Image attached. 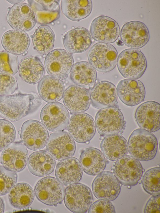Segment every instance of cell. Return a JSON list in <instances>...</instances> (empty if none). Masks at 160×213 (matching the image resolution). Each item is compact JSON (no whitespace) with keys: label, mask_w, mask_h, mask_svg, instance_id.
Listing matches in <instances>:
<instances>
[{"label":"cell","mask_w":160,"mask_h":213,"mask_svg":"<svg viewBox=\"0 0 160 213\" xmlns=\"http://www.w3.org/2000/svg\"><path fill=\"white\" fill-rule=\"evenodd\" d=\"M16 137V130L13 124L5 119H0V152L13 142Z\"/></svg>","instance_id":"cell-37"},{"label":"cell","mask_w":160,"mask_h":213,"mask_svg":"<svg viewBox=\"0 0 160 213\" xmlns=\"http://www.w3.org/2000/svg\"><path fill=\"white\" fill-rule=\"evenodd\" d=\"M80 162L83 171L87 174L98 175L105 169L107 161L102 152L98 149L90 147L81 152Z\"/></svg>","instance_id":"cell-27"},{"label":"cell","mask_w":160,"mask_h":213,"mask_svg":"<svg viewBox=\"0 0 160 213\" xmlns=\"http://www.w3.org/2000/svg\"><path fill=\"white\" fill-rule=\"evenodd\" d=\"M91 102L99 109L116 105L118 94L115 86L108 81H101L94 86L90 92Z\"/></svg>","instance_id":"cell-22"},{"label":"cell","mask_w":160,"mask_h":213,"mask_svg":"<svg viewBox=\"0 0 160 213\" xmlns=\"http://www.w3.org/2000/svg\"><path fill=\"white\" fill-rule=\"evenodd\" d=\"M28 158V153L26 146L21 141H15L10 143L2 150L0 161L5 168L16 173L24 169Z\"/></svg>","instance_id":"cell-17"},{"label":"cell","mask_w":160,"mask_h":213,"mask_svg":"<svg viewBox=\"0 0 160 213\" xmlns=\"http://www.w3.org/2000/svg\"><path fill=\"white\" fill-rule=\"evenodd\" d=\"M35 13L37 22L41 25H47L57 20L60 17V11H50L41 9L28 3Z\"/></svg>","instance_id":"cell-39"},{"label":"cell","mask_w":160,"mask_h":213,"mask_svg":"<svg viewBox=\"0 0 160 213\" xmlns=\"http://www.w3.org/2000/svg\"><path fill=\"white\" fill-rule=\"evenodd\" d=\"M70 72L72 81L87 89L91 90L96 83V70L88 62L82 61L76 63Z\"/></svg>","instance_id":"cell-30"},{"label":"cell","mask_w":160,"mask_h":213,"mask_svg":"<svg viewBox=\"0 0 160 213\" xmlns=\"http://www.w3.org/2000/svg\"><path fill=\"white\" fill-rule=\"evenodd\" d=\"M34 196L33 189L30 185L20 183L15 184L10 190L8 198L12 206L21 209L29 206L32 202Z\"/></svg>","instance_id":"cell-33"},{"label":"cell","mask_w":160,"mask_h":213,"mask_svg":"<svg viewBox=\"0 0 160 213\" xmlns=\"http://www.w3.org/2000/svg\"><path fill=\"white\" fill-rule=\"evenodd\" d=\"M28 167L32 174L39 177L47 176L54 171L56 162L54 158L47 151L33 152L29 156Z\"/></svg>","instance_id":"cell-25"},{"label":"cell","mask_w":160,"mask_h":213,"mask_svg":"<svg viewBox=\"0 0 160 213\" xmlns=\"http://www.w3.org/2000/svg\"><path fill=\"white\" fill-rule=\"evenodd\" d=\"M65 190L63 185L57 178L47 176L38 181L34 193L37 199L43 203L56 206L64 200Z\"/></svg>","instance_id":"cell-10"},{"label":"cell","mask_w":160,"mask_h":213,"mask_svg":"<svg viewBox=\"0 0 160 213\" xmlns=\"http://www.w3.org/2000/svg\"><path fill=\"white\" fill-rule=\"evenodd\" d=\"M112 169L120 183L128 187L137 185L144 171L139 161L127 155L117 160Z\"/></svg>","instance_id":"cell-6"},{"label":"cell","mask_w":160,"mask_h":213,"mask_svg":"<svg viewBox=\"0 0 160 213\" xmlns=\"http://www.w3.org/2000/svg\"><path fill=\"white\" fill-rule=\"evenodd\" d=\"M55 40L54 33L48 26L41 25L36 29L32 37L34 48L41 54H48L53 49Z\"/></svg>","instance_id":"cell-34"},{"label":"cell","mask_w":160,"mask_h":213,"mask_svg":"<svg viewBox=\"0 0 160 213\" xmlns=\"http://www.w3.org/2000/svg\"><path fill=\"white\" fill-rule=\"evenodd\" d=\"M94 195L98 199L113 201L118 196L121 186L113 173L102 171L94 179L92 184Z\"/></svg>","instance_id":"cell-16"},{"label":"cell","mask_w":160,"mask_h":213,"mask_svg":"<svg viewBox=\"0 0 160 213\" xmlns=\"http://www.w3.org/2000/svg\"><path fill=\"white\" fill-rule=\"evenodd\" d=\"M30 43L26 33L15 29L7 31L1 40L2 45L5 51L17 55L25 53L28 49Z\"/></svg>","instance_id":"cell-29"},{"label":"cell","mask_w":160,"mask_h":213,"mask_svg":"<svg viewBox=\"0 0 160 213\" xmlns=\"http://www.w3.org/2000/svg\"><path fill=\"white\" fill-rule=\"evenodd\" d=\"M18 175L16 172L9 171L0 166V196L9 192L16 184Z\"/></svg>","instance_id":"cell-38"},{"label":"cell","mask_w":160,"mask_h":213,"mask_svg":"<svg viewBox=\"0 0 160 213\" xmlns=\"http://www.w3.org/2000/svg\"><path fill=\"white\" fill-rule=\"evenodd\" d=\"M21 141L28 149L37 151L44 148L48 138L46 128L40 122L30 119L22 124L19 132Z\"/></svg>","instance_id":"cell-9"},{"label":"cell","mask_w":160,"mask_h":213,"mask_svg":"<svg viewBox=\"0 0 160 213\" xmlns=\"http://www.w3.org/2000/svg\"><path fill=\"white\" fill-rule=\"evenodd\" d=\"M5 206L4 203L2 199L0 197V213L4 212Z\"/></svg>","instance_id":"cell-44"},{"label":"cell","mask_w":160,"mask_h":213,"mask_svg":"<svg viewBox=\"0 0 160 213\" xmlns=\"http://www.w3.org/2000/svg\"><path fill=\"white\" fill-rule=\"evenodd\" d=\"M128 150L133 157L140 161L153 159L158 149V141L155 136L145 130L138 128L134 130L128 142Z\"/></svg>","instance_id":"cell-2"},{"label":"cell","mask_w":160,"mask_h":213,"mask_svg":"<svg viewBox=\"0 0 160 213\" xmlns=\"http://www.w3.org/2000/svg\"><path fill=\"white\" fill-rule=\"evenodd\" d=\"M93 199L90 189L82 184H72L65 189L64 204L66 207L72 212L86 213L92 204Z\"/></svg>","instance_id":"cell-8"},{"label":"cell","mask_w":160,"mask_h":213,"mask_svg":"<svg viewBox=\"0 0 160 213\" xmlns=\"http://www.w3.org/2000/svg\"><path fill=\"white\" fill-rule=\"evenodd\" d=\"M118 54L114 47L111 44L97 42L89 50L87 57L89 62L98 72L107 73L116 67Z\"/></svg>","instance_id":"cell-5"},{"label":"cell","mask_w":160,"mask_h":213,"mask_svg":"<svg viewBox=\"0 0 160 213\" xmlns=\"http://www.w3.org/2000/svg\"><path fill=\"white\" fill-rule=\"evenodd\" d=\"M63 40L64 47L71 53L83 52L88 49L92 43L90 32L82 27L68 31L64 36Z\"/></svg>","instance_id":"cell-24"},{"label":"cell","mask_w":160,"mask_h":213,"mask_svg":"<svg viewBox=\"0 0 160 213\" xmlns=\"http://www.w3.org/2000/svg\"><path fill=\"white\" fill-rule=\"evenodd\" d=\"M90 33L92 37L95 41L110 44L117 40L120 31L118 23L114 19L108 16L101 15L92 21Z\"/></svg>","instance_id":"cell-14"},{"label":"cell","mask_w":160,"mask_h":213,"mask_svg":"<svg viewBox=\"0 0 160 213\" xmlns=\"http://www.w3.org/2000/svg\"><path fill=\"white\" fill-rule=\"evenodd\" d=\"M82 169L78 159L70 157L61 161L56 166V178L63 185L68 186L78 183L81 180Z\"/></svg>","instance_id":"cell-23"},{"label":"cell","mask_w":160,"mask_h":213,"mask_svg":"<svg viewBox=\"0 0 160 213\" xmlns=\"http://www.w3.org/2000/svg\"><path fill=\"white\" fill-rule=\"evenodd\" d=\"M68 133L77 142L83 143L90 141L96 132L93 117L84 112L74 114L70 118L67 126Z\"/></svg>","instance_id":"cell-12"},{"label":"cell","mask_w":160,"mask_h":213,"mask_svg":"<svg viewBox=\"0 0 160 213\" xmlns=\"http://www.w3.org/2000/svg\"><path fill=\"white\" fill-rule=\"evenodd\" d=\"M142 182L143 188L147 193L152 196L160 195V167L152 168L147 171Z\"/></svg>","instance_id":"cell-35"},{"label":"cell","mask_w":160,"mask_h":213,"mask_svg":"<svg viewBox=\"0 0 160 213\" xmlns=\"http://www.w3.org/2000/svg\"><path fill=\"white\" fill-rule=\"evenodd\" d=\"M118 96L126 105H137L143 101L145 89L143 83L136 79H124L120 81L116 88Z\"/></svg>","instance_id":"cell-20"},{"label":"cell","mask_w":160,"mask_h":213,"mask_svg":"<svg viewBox=\"0 0 160 213\" xmlns=\"http://www.w3.org/2000/svg\"><path fill=\"white\" fill-rule=\"evenodd\" d=\"M42 104V99L35 92L0 95V116L10 121H16L35 112Z\"/></svg>","instance_id":"cell-1"},{"label":"cell","mask_w":160,"mask_h":213,"mask_svg":"<svg viewBox=\"0 0 160 213\" xmlns=\"http://www.w3.org/2000/svg\"><path fill=\"white\" fill-rule=\"evenodd\" d=\"M98 133L102 136L118 134L124 130L125 122L123 115L117 105L100 109L95 117Z\"/></svg>","instance_id":"cell-4"},{"label":"cell","mask_w":160,"mask_h":213,"mask_svg":"<svg viewBox=\"0 0 160 213\" xmlns=\"http://www.w3.org/2000/svg\"><path fill=\"white\" fill-rule=\"evenodd\" d=\"M120 33L122 42L131 48H141L149 40L148 27L143 22L139 21H133L126 23L122 27Z\"/></svg>","instance_id":"cell-18"},{"label":"cell","mask_w":160,"mask_h":213,"mask_svg":"<svg viewBox=\"0 0 160 213\" xmlns=\"http://www.w3.org/2000/svg\"><path fill=\"white\" fill-rule=\"evenodd\" d=\"M19 69L18 57L17 55L6 51L0 52V72L15 75Z\"/></svg>","instance_id":"cell-36"},{"label":"cell","mask_w":160,"mask_h":213,"mask_svg":"<svg viewBox=\"0 0 160 213\" xmlns=\"http://www.w3.org/2000/svg\"><path fill=\"white\" fill-rule=\"evenodd\" d=\"M46 145L47 151L59 161L72 157L76 150L74 139L68 132L64 131L51 133Z\"/></svg>","instance_id":"cell-13"},{"label":"cell","mask_w":160,"mask_h":213,"mask_svg":"<svg viewBox=\"0 0 160 213\" xmlns=\"http://www.w3.org/2000/svg\"><path fill=\"white\" fill-rule=\"evenodd\" d=\"M100 146L104 156L111 161L117 160L127 155L128 152L127 140L118 134L105 136Z\"/></svg>","instance_id":"cell-28"},{"label":"cell","mask_w":160,"mask_h":213,"mask_svg":"<svg viewBox=\"0 0 160 213\" xmlns=\"http://www.w3.org/2000/svg\"><path fill=\"white\" fill-rule=\"evenodd\" d=\"M63 101L72 113L84 112L88 109L91 104L90 90L76 85H70L65 91Z\"/></svg>","instance_id":"cell-21"},{"label":"cell","mask_w":160,"mask_h":213,"mask_svg":"<svg viewBox=\"0 0 160 213\" xmlns=\"http://www.w3.org/2000/svg\"><path fill=\"white\" fill-rule=\"evenodd\" d=\"M6 20L12 28L24 32L32 29L37 22L32 8L29 4L24 2L12 6L7 13Z\"/></svg>","instance_id":"cell-15"},{"label":"cell","mask_w":160,"mask_h":213,"mask_svg":"<svg viewBox=\"0 0 160 213\" xmlns=\"http://www.w3.org/2000/svg\"><path fill=\"white\" fill-rule=\"evenodd\" d=\"M89 213H115V208L109 201L101 200L91 204L88 210Z\"/></svg>","instance_id":"cell-41"},{"label":"cell","mask_w":160,"mask_h":213,"mask_svg":"<svg viewBox=\"0 0 160 213\" xmlns=\"http://www.w3.org/2000/svg\"><path fill=\"white\" fill-rule=\"evenodd\" d=\"M28 2L32 4L37 7L46 10L50 11H60V0H28Z\"/></svg>","instance_id":"cell-42"},{"label":"cell","mask_w":160,"mask_h":213,"mask_svg":"<svg viewBox=\"0 0 160 213\" xmlns=\"http://www.w3.org/2000/svg\"><path fill=\"white\" fill-rule=\"evenodd\" d=\"M65 89L62 80L50 75L43 76L38 85L39 96L48 103L59 101L63 97Z\"/></svg>","instance_id":"cell-26"},{"label":"cell","mask_w":160,"mask_h":213,"mask_svg":"<svg viewBox=\"0 0 160 213\" xmlns=\"http://www.w3.org/2000/svg\"><path fill=\"white\" fill-rule=\"evenodd\" d=\"M19 76L25 82L34 84L43 77L45 69L38 57L30 56L22 59L19 67Z\"/></svg>","instance_id":"cell-31"},{"label":"cell","mask_w":160,"mask_h":213,"mask_svg":"<svg viewBox=\"0 0 160 213\" xmlns=\"http://www.w3.org/2000/svg\"><path fill=\"white\" fill-rule=\"evenodd\" d=\"M117 64L122 75L129 79L141 77L147 67L146 59L142 51L131 48L126 49L119 54Z\"/></svg>","instance_id":"cell-3"},{"label":"cell","mask_w":160,"mask_h":213,"mask_svg":"<svg viewBox=\"0 0 160 213\" xmlns=\"http://www.w3.org/2000/svg\"><path fill=\"white\" fill-rule=\"evenodd\" d=\"M74 61L72 53L63 49H56L46 55L45 67L50 76L63 80L67 78Z\"/></svg>","instance_id":"cell-7"},{"label":"cell","mask_w":160,"mask_h":213,"mask_svg":"<svg viewBox=\"0 0 160 213\" xmlns=\"http://www.w3.org/2000/svg\"><path fill=\"white\" fill-rule=\"evenodd\" d=\"M18 88L16 78L8 73L0 72V95H9L14 93Z\"/></svg>","instance_id":"cell-40"},{"label":"cell","mask_w":160,"mask_h":213,"mask_svg":"<svg viewBox=\"0 0 160 213\" xmlns=\"http://www.w3.org/2000/svg\"><path fill=\"white\" fill-rule=\"evenodd\" d=\"M160 195L152 196L148 200L145 205L144 212L159 213L160 211Z\"/></svg>","instance_id":"cell-43"},{"label":"cell","mask_w":160,"mask_h":213,"mask_svg":"<svg viewBox=\"0 0 160 213\" xmlns=\"http://www.w3.org/2000/svg\"><path fill=\"white\" fill-rule=\"evenodd\" d=\"M160 105L154 101H148L140 105L137 109L135 120L140 128L150 132L159 130Z\"/></svg>","instance_id":"cell-19"},{"label":"cell","mask_w":160,"mask_h":213,"mask_svg":"<svg viewBox=\"0 0 160 213\" xmlns=\"http://www.w3.org/2000/svg\"><path fill=\"white\" fill-rule=\"evenodd\" d=\"M40 117L46 129L54 132L65 129L70 119L67 108L58 102L49 103L45 105L41 110Z\"/></svg>","instance_id":"cell-11"},{"label":"cell","mask_w":160,"mask_h":213,"mask_svg":"<svg viewBox=\"0 0 160 213\" xmlns=\"http://www.w3.org/2000/svg\"><path fill=\"white\" fill-rule=\"evenodd\" d=\"M61 7L62 13L67 18L79 22L90 15L92 4L91 0H62Z\"/></svg>","instance_id":"cell-32"}]
</instances>
